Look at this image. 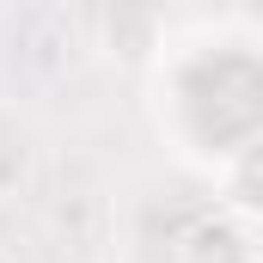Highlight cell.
Listing matches in <instances>:
<instances>
[{
    "label": "cell",
    "instance_id": "obj_1",
    "mask_svg": "<svg viewBox=\"0 0 263 263\" xmlns=\"http://www.w3.org/2000/svg\"><path fill=\"white\" fill-rule=\"evenodd\" d=\"M178 263H257V239L239 214H202L178 239Z\"/></svg>",
    "mask_w": 263,
    "mask_h": 263
},
{
    "label": "cell",
    "instance_id": "obj_2",
    "mask_svg": "<svg viewBox=\"0 0 263 263\" xmlns=\"http://www.w3.org/2000/svg\"><path fill=\"white\" fill-rule=\"evenodd\" d=\"M220 196H227V214H239L245 227H263V129L245 135L239 147H227Z\"/></svg>",
    "mask_w": 263,
    "mask_h": 263
}]
</instances>
